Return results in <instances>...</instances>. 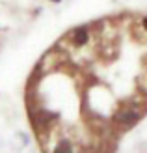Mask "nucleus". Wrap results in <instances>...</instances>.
I'll return each mask as SVG.
<instances>
[{
  "instance_id": "f257e3e1",
  "label": "nucleus",
  "mask_w": 147,
  "mask_h": 153,
  "mask_svg": "<svg viewBox=\"0 0 147 153\" xmlns=\"http://www.w3.org/2000/svg\"><path fill=\"white\" fill-rule=\"evenodd\" d=\"M26 110L41 153H114L147 116V13L61 36L30 75Z\"/></svg>"
}]
</instances>
